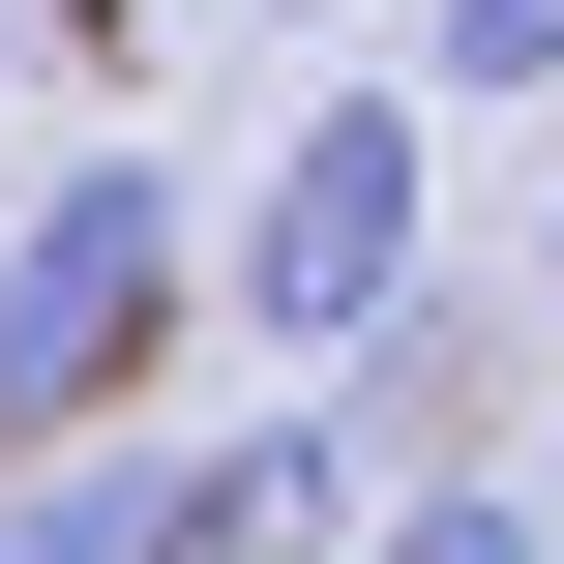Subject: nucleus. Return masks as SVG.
I'll return each mask as SVG.
<instances>
[{
	"label": "nucleus",
	"instance_id": "7ed1b4c3",
	"mask_svg": "<svg viewBox=\"0 0 564 564\" xmlns=\"http://www.w3.org/2000/svg\"><path fill=\"white\" fill-rule=\"evenodd\" d=\"M327 416H357V446H416V476H476V416H506V297H416Z\"/></svg>",
	"mask_w": 564,
	"mask_h": 564
},
{
	"label": "nucleus",
	"instance_id": "0eeeda50",
	"mask_svg": "<svg viewBox=\"0 0 564 564\" xmlns=\"http://www.w3.org/2000/svg\"><path fill=\"white\" fill-rule=\"evenodd\" d=\"M535 327H564V149H535Z\"/></svg>",
	"mask_w": 564,
	"mask_h": 564
},
{
	"label": "nucleus",
	"instance_id": "20e7f679",
	"mask_svg": "<svg viewBox=\"0 0 564 564\" xmlns=\"http://www.w3.org/2000/svg\"><path fill=\"white\" fill-rule=\"evenodd\" d=\"M149 476H178V446H59V476H0V564H149Z\"/></svg>",
	"mask_w": 564,
	"mask_h": 564
},
{
	"label": "nucleus",
	"instance_id": "f03ea898",
	"mask_svg": "<svg viewBox=\"0 0 564 564\" xmlns=\"http://www.w3.org/2000/svg\"><path fill=\"white\" fill-rule=\"evenodd\" d=\"M178 297H208L178 178H149V149H59V178L0 208V446H30V476H59V446H119V387L178 357Z\"/></svg>",
	"mask_w": 564,
	"mask_h": 564
},
{
	"label": "nucleus",
	"instance_id": "39448f33",
	"mask_svg": "<svg viewBox=\"0 0 564 564\" xmlns=\"http://www.w3.org/2000/svg\"><path fill=\"white\" fill-rule=\"evenodd\" d=\"M416 59H446L476 119H535V89H564V0H416Z\"/></svg>",
	"mask_w": 564,
	"mask_h": 564
},
{
	"label": "nucleus",
	"instance_id": "f257e3e1",
	"mask_svg": "<svg viewBox=\"0 0 564 564\" xmlns=\"http://www.w3.org/2000/svg\"><path fill=\"white\" fill-rule=\"evenodd\" d=\"M208 268H238V327H268L297 387H357V357L446 297V149H416V89H297Z\"/></svg>",
	"mask_w": 564,
	"mask_h": 564
},
{
	"label": "nucleus",
	"instance_id": "1a4fd4ad",
	"mask_svg": "<svg viewBox=\"0 0 564 564\" xmlns=\"http://www.w3.org/2000/svg\"><path fill=\"white\" fill-rule=\"evenodd\" d=\"M535 506H564V476H535Z\"/></svg>",
	"mask_w": 564,
	"mask_h": 564
},
{
	"label": "nucleus",
	"instance_id": "6e6552de",
	"mask_svg": "<svg viewBox=\"0 0 564 564\" xmlns=\"http://www.w3.org/2000/svg\"><path fill=\"white\" fill-rule=\"evenodd\" d=\"M297 30H327V0H297Z\"/></svg>",
	"mask_w": 564,
	"mask_h": 564
},
{
	"label": "nucleus",
	"instance_id": "423d86ee",
	"mask_svg": "<svg viewBox=\"0 0 564 564\" xmlns=\"http://www.w3.org/2000/svg\"><path fill=\"white\" fill-rule=\"evenodd\" d=\"M387 564H564V506H535V476H416V506H387Z\"/></svg>",
	"mask_w": 564,
	"mask_h": 564
}]
</instances>
